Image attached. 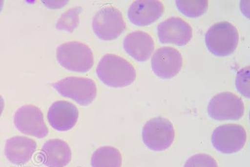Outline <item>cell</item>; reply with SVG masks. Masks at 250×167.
Returning a JSON list of instances; mask_svg holds the SVG:
<instances>
[{
    "mask_svg": "<svg viewBox=\"0 0 250 167\" xmlns=\"http://www.w3.org/2000/svg\"><path fill=\"white\" fill-rule=\"evenodd\" d=\"M249 73V66H247L239 71L236 79V88L239 92L247 98L250 97Z\"/></svg>",
    "mask_w": 250,
    "mask_h": 167,
    "instance_id": "44dd1931",
    "label": "cell"
},
{
    "mask_svg": "<svg viewBox=\"0 0 250 167\" xmlns=\"http://www.w3.org/2000/svg\"><path fill=\"white\" fill-rule=\"evenodd\" d=\"M4 1L0 0V13L1 12L2 10H3V8Z\"/></svg>",
    "mask_w": 250,
    "mask_h": 167,
    "instance_id": "cb8c5ba5",
    "label": "cell"
},
{
    "mask_svg": "<svg viewBox=\"0 0 250 167\" xmlns=\"http://www.w3.org/2000/svg\"><path fill=\"white\" fill-rule=\"evenodd\" d=\"M82 11L81 6H76L66 11L58 20L55 25L56 29L60 31H66L70 33H73L79 24V15Z\"/></svg>",
    "mask_w": 250,
    "mask_h": 167,
    "instance_id": "d6986e66",
    "label": "cell"
},
{
    "mask_svg": "<svg viewBox=\"0 0 250 167\" xmlns=\"http://www.w3.org/2000/svg\"><path fill=\"white\" fill-rule=\"evenodd\" d=\"M126 28L122 12L113 6L101 9L93 19V32L98 38L104 41L118 38Z\"/></svg>",
    "mask_w": 250,
    "mask_h": 167,
    "instance_id": "8992f818",
    "label": "cell"
},
{
    "mask_svg": "<svg viewBox=\"0 0 250 167\" xmlns=\"http://www.w3.org/2000/svg\"><path fill=\"white\" fill-rule=\"evenodd\" d=\"M239 34L235 26L227 21L212 25L205 35L208 50L218 57L228 56L237 48Z\"/></svg>",
    "mask_w": 250,
    "mask_h": 167,
    "instance_id": "7a4b0ae2",
    "label": "cell"
},
{
    "mask_svg": "<svg viewBox=\"0 0 250 167\" xmlns=\"http://www.w3.org/2000/svg\"><path fill=\"white\" fill-rule=\"evenodd\" d=\"M176 7L183 15L188 18H198L207 12L208 1L205 0H177Z\"/></svg>",
    "mask_w": 250,
    "mask_h": 167,
    "instance_id": "ac0fdd59",
    "label": "cell"
},
{
    "mask_svg": "<svg viewBox=\"0 0 250 167\" xmlns=\"http://www.w3.org/2000/svg\"><path fill=\"white\" fill-rule=\"evenodd\" d=\"M184 167H218L217 162L211 156L199 153L192 156L185 162Z\"/></svg>",
    "mask_w": 250,
    "mask_h": 167,
    "instance_id": "ffe728a7",
    "label": "cell"
},
{
    "mask_svg": "<svg viewBox=\"0 0 250 167\" xmlns=\"http://www.w3.org/2000/svg\"><path fill=\"white\" fill-rule=\"evenodd\" d=\"M78 117L79 111L77 106L65 101L54 102L47 114L51 128L59 132H66L74 128Z\"/></svg>",
    "mask_w": 250,
    "mask_h": 167,
    "instance_id": "7c38bea8",
    "label": "cell"
},
{
    "mask_svg": "<svg viewBox=\"0 0 250 167\" xmlns=\"http://www.w3.org/2000/svg\"><path fill=\"white\" fill-rule=\"evenodd\" d=\"M183 57L179 51L171 47H163L154 53L151 68L154 73L162 79L175 77L182 70Z\"/></svg>",
    "mask_w": 250,
    "mask_h": 167,
    "instance_id": "30bf717a",
    "label": "cell"
},
{
    "mask_svg": "<svg viewBox=\"0 0 250 167\" xmlns=\"http://www.w3.org/2000/svg\"><path fill=\"white\" fill-rule=\"evenodd\" d=\"M67 1H43V3L50 8H61L62 6L65 5Z\"/></svg>",
    "mask_w": 250,
    "mask_h": 167,
    "instance_id": "7402d4cb",
    "label": "cell"
},
{
    "mask_svg": "<svg viewBox=\"0 0 250 167\" xmlns=\"http://www.w3.org/2000/svg\"><path fill=\"white\" fill-rule=\"evenodd\" d=\"M51 86L62 97L74 100L82 106L90 105L97 96V86L89 78L67 77Z\"/></svg>",
    "mask_w": 250,
    "mask_h": 167,
    "instance_id": "277c9868",
    "label": "cell"
},
{
    "mask_svg": "<svg viewBox=\"0 0 250 167\" xmlns=\"http://www.w3.org/2000/svg\"><path fill=\"white\" fill-rule=\"evenodd\" d=\"M4 108V101L3 98L0 95V116H1L2 113L3 112Z\"/></svg>",
    "mask_w": 250,
    "mask_h": 167,
    "instance_id": "603a6c76",
    "label": "cell"
},
{
    "mask_svg": "<svg viewBox=\"0 0 250 167\" xmlns=\"http://www.w3.org/2000/svg\"><path fill=\"white\" fill-rule=\"evenodd\" d=\"M207 111L209 116L216 121H238L244 115L245 106L237 95L225 92L212 98Z\"/></svg>",
    "mask_w": 250,
    "mask_h": 167,
    "instance_id": "52a82bcc",
    "label": "cell"
},
{
    "mask_svg": "<svg viewBox=\"0 0 250 167\" xmlns=\"http://www.w3.org/2000/svg\"><path fill=\"white\" fill-rule=\"evenodd\" d=\"M175 133L173 124L164 117L149 120L142 130V139L145 146L156 152L167 150L173 143Z\"/></svg>",
    "mask_w": 250,
    "mask_h": 167,
    "instance_id": "5b68a950",
    "label": "cell"
},
{
    "mask_svg": "<svg viewBox=\"0 0 250 167\" xmlns=\"http://www.w3.org/2000/svg\"><path fill=\"white\" fill-rule=\"evenodd\" d=\"M16 128L23 134L43 139L48 134L43 113L38 107L24 105L18 109L13 117Z\"/></svg>",
    "mask_w": 250,
    "mask_h": 167,
    "instance_id": "9c48e42d",
    "label": "cell"
},
{
    "mask_svg": "<svg viewBox=\"0 0 250 167\" xmlns=\"http://www.w3.org/2000/svg\"><path fill=\"white\" fill-rule=\"evenodd\" d=\"M247 139L246 130L238 124L219 126L211 135V143L214 148L225 154H231L242 150Z\"/></svg>",
    "mask_w": 250,
    "mask_h": 167,
    "instance_id": "ba28073f",
    "label": "cell"
},
{
    "mask_svg": "<svg viewBox=\"0 0 250 167\" xmlns=\"http://www.w3.org/2000/svg\"><path fill=\"white\" fill-rule=\"evenodd\" d=\"M39 159L48 167H64L71 161V148L63 140L50 139L42 147Z\"/></svg>",
    "mask_w": 250,
    "mask_h": 167,
    "instance_id": "5bb4252c",
    "label": "cell"
},
{
    "mask_svg": "<svg viewBox=\"0 0 250 167\" xmlns=\"http://www.w3.org/2000/svg\"><path fill=\"white\" fill-rule=\"evenodd\" d=\"M96 73L103 83L115 88L130 85L137 77L135 68L130 62L113 54H107L102 57Z\"/></svg>",
    "mask_w": 250,
    "mask_h": 167,
    "instance_id": "6da1fadb",
    "label": "cell"
},
{
    "mask_svg": "<svg viewBox=\"0 0 250 167\" xmlns=\"http://www.w3.org/2000/svg\"><path fill=\"white\" fill-rule=\"evenodd\" d=\"M57 57L62 68L72 72H88L94 64L92 51L81 42L70 41L61 44L57 48Z\"/></svg>",
    "mask_w": 250,
    "mask_h": 167,
    "instance_id": "3957f363",
    "label": "cell"
},
{
    "mask_svg": "<svg viewBox=\"0 0 250 167\" xmlns=\"http://www.w3.org/2000/svg\"><path fill=\"white\" fill-rule=\"evenodd\" d=\"M158 38L162 44L187 45L193 37L191 26L178 17H171L162 22L157 28Z\"/></svg>",
    "mask_w": 250,
    "mask_h": 167,
    "instance_id": "8fae6325",
    "label": "cell"
},
{
    "mask_svg": "<svg viewBox=\"0 0 250 167\" xmlns=\"http://www.w3.org/2000/svg\"><path fill=\"white\" fill-rule=\"evenodd\" d=\"M34 140L23 136H15L6 140L4 155L11 163L23 165L27 163L37 150Z\"/></svg>",
    "mask_w": 250,
    "mask_h": 167,
    "instance_id": "2e32d148",
    "label": "cell"
},
{
    "mask_svg": "<svg viewBox=\"0 0 250 167\" xmlns=\"http://www.w3.org/2000/svg\"><path fill=\"white\" fill-rule=\"evenodd\" d=\"M124 48L127 54L136 61L145 62L153 54L155 43L152 37L148 33L137 31L125 37Z\"/></svg>",
    "mask_w": 250,
    "mask_h": 167,
    "instance_id": "9a60e30c",
    "label": "cell"
},
{
    "mask_svg": "<svg viewBox=\"0 0 250 167\" xmlns=\"http://www.w3.org/2000/svg\"><path fill=\"white\" fill-rule=\"evenodd\" d=\"M162 2L156 0H138L134 1L128 10L131 23L139 26H148L155 23L164 12Z\"/></svg>",
    "mask_w": 250,
    "mask_h": 167,
    "instance_id": "4fadbf2b",
    "label": "cell"
},
{
    "mask_svg": "<svg viewBox=\"0 0 250 167\" xmlns=\"http://www.w3.org/2000/svg\"><path fill=\"white\" fill-rule=\"evenodd\" d=\"M122 156L117 148L104 146L98 148L91 157L92 167H122Z\"/></svg>",
    "mask_w": 250,
    "mask_h": 167,
    "instance_id": "e0dca14e",
    "label": "cell"
}]
</instances>
